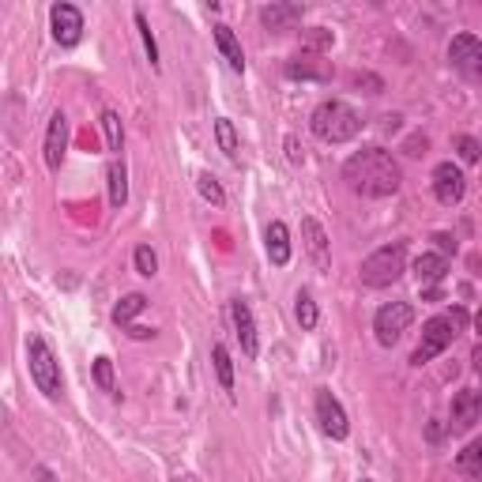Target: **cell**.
I'll use <instances>...</instances> for the list:
<instances>
[{"label":"cell","mask_w":482,"mask_h":482,"mask_svg":"<svg viewBox=\"0 0 482 482\" xmlns=\"http://www.w3.org/2000/svg\"><path fill=\"white\" fill-rule=\"evenodd\" d=\"M343 181H347L350 193L362 196V200H388V196L400 193L404 170H400V162L392 159V151L362 148L343 162Z\"/></svg>","instance_id":"obj_1"},{"label":"cell","mask_w":482,"mask_h":482,"mask_svg":"<svg viewBox=\"0 0 482 482\" xmlns=\"http://www.w3.org/2000/svg\"><path fill=\"white\" fill-rule=\"evenodd\" d=\"M362 114L343 98H324L317 110L309 114V129L321 143H350L362 132Z\"/></svg>","instance_id":"obj_2"},{"label":"cell","mask_w":482,"mask_h":482,"mask_svg":"<svg viewBox=\"0 0 482 482\" xmlns=\"http://www.w3.org/2000/svg\"><path fill=\"white\" fill-rule=\"evenodd\" d=\"M27 369H31L34 388L46 396V400H60V396H65V373H60L57 354L41 332L27 335Z\"/></svg>","instance_id":"obj_3"},{"label":"cell","mask_w":482,"mask_h":482,"mask_svg":"<svg viewBox=\"0 0 482 482\" xmlns=\"http://www.w3.org/2000/svg\"><path fill=\"white\" fill-rule=\"evenodd\" d=\"M404 271H407V241H392V245L373 249V253L362 260L359 279L369 290H385L392 283H400Z\"/></svg>","instance_id":"obj_4"},{"label":"cell","mask_w":482,"mask_h":482,"mask_svg":"<svg viewBox=\"0 0 482 482\" xmlns=\"http://www.w3.org/2000/svg\"><path fill=\"white\" fill-rule=\"evenodd\" d=\"M456 335H459V328L449 321V313H437V317H430L423 324V340H418V347L411 354V366H418V369L430 366L437 354H445L456 343Z\"/></svg>","instance_id":"obj_5"},{"label":"cell","mask_w":482,"mask_h":482,"mask_svg":"<svg viewBox=\"0 0 482 482\" xmlns=\"http://www.w3.org/2000/svg\"><path fill=\"white\" fill-rule=\"evenodd\" d=\"M414 324V305L411 302H385L373 313V335L385 350H392L404 340V332Z\"/></svg>","instance_id":"obj_6"},{"label":"cell","mask_w":482,"mask_h":482,"mask_svg":"<svg viewBox=\"0 0 482 482\" xmlns=\"http://www.w3.org/2000/svg\"><path fill=\"white\" fill-rule=\"evenodd\" d=\"M313 414H317L324 437H332V441H347V437H350V418H347L343 404L335 400L332 388H317V392H313Z\"/></svg>","instance_id":"obj_7"},{"label":"cell","mask_w":482,"mask_h":482,"mask_svg":"<svg viewBox=\"0 0 482 482\" xmlns=\"http://www.w3.org/2000/svg\"><path fill=\"white\" fill-rule=\"evenodd\" d=\"M50 31H53V41L60 50H76L83 41V31H87V23H83V8L68 5V0H57V5L50 8Z\"/></svg>","instance_id":"obj_8"},{"label":"cell","mask_w":482,"mask_h":482,"mask_svg":"<svg viewBox=\"0 0 482 482\" xmlns=\"http://www.w3.org/2000/svg\"><path fill=\"white\" fill-rule=\"evenodd\" d=\"M449 65L464 76V79H482V41L478 34L471 31H459L452 41H449Z\"/></svg>","instance_id":"obj_9"},{"label":"cell","mask_w":482,"mask_h":482,"mask_svg":"<svg viewBox=\"0 0 482 482\" xmlns=\"http://www.w3.org/2000/svg\"><path fill=\"white\" fill-rule=\"evenodd\" d=\"M430 185H433L437 204H445V207H456L459 200L468 196V174L459 170V166H456L452 159H445V162H437V166H433Z\"/></svg>","instance_id":"obj_10"},{"label":"cell","mask_w":482,"mask_h":482,"mask_svg":"<svg viewBox=\"0 0 482 482\" xmlns=\"http://www.w3.org/2000/svg\"><path fill=\"white\" fill-rule=\"evenodd\" d=\"M230 324H234V335L241 343V354L245 359H257L260 354V335H257V317H253V305L249 298H230Z\"/></svg>","instance_id":"obj_11"},{"label":"cell","mask_w":482,"mask_h":482,"mask_svg":"<svg viewBox=\"0 0 482 482\" xmlns=\"http://www.w3.org/2000/svg\"><path fill=\"white\" fill-rule=\"evenodd\" d=\"M482 418V396L475 388H459L452 396V414H449V433H471Z\"/></svg>","instance_id":"obj_12"},{"label":"cell","mask_w":482,"mask_h":482,"mask_svg":"<svg viewBox=\"0 0 482 482\" xmlns=\"http://www.w3.org/2000/svg\"><path fill=\"white\" fill-rule=\"evenodd\" d=\"M65 151H68V114L65 110H53L50 114V124H46V166L50 174L60 170V162H65Z\"/></svg>","instance_id":"obj_13"},{"label":"cell","mask_w":482,"mask_h":482,"mask_svg":"<svg viewBox=\"0 0 482 482\" xmlns=\"http://www.w3.org/2000/svg\"><path fill=\"white\" fill-rule=\"evenodd\" d=\"M302 238H305V253H309V260L317 264L321 271H328L332 268V241H328V230L313 219V215H305L302 219Z\"/></svg>","instance_id":"obj_14"},{"label":"cell","mask_w":482,"mask_h":482,"mask_svg":"<svg viewBox=\"0 0 482 482\" xmlns=\"http://www.w3.org/2000/svg\"><path fill=\"white\" fill-rule=\"evenodd\" d=\"M302 15H305V5H286V0H271V5H264L260 12H257V19H260V27L264 31H290L295 23H302Z\"/></svg>","instance_id":"obj_15"},{"label":"cell","mask_w":482,"mask_h":482,"mask_svg":"<svg viewBox=\"0 0 482 482\" xmlns=\"http://www.w3.org/2000/svg\"><path fill=\"white\" fill-rule=\"evenodd\" d=\"M264 253H268L271 268H286L290 257H295V249H290V230L283 219H271L264 226Z\"/></svg>","instance_id":"obj_16"},{"label":"cell","mask_w":482,"mask_h":482,"mask_svg":"<svg viewBox=\"0 0 482 482\" xmlns=\"http://www.w3.org/2000/svg\"><path fill=\"white\" fill-rule=\"evenodd\" d=\"M212 38H215V50H219V57L226 60V68L234 72V76H245V50H241V41H238L234 27L215 23V27H212Z\"/></svg>","instance_id":"obj_17"},{"label":"cell","mask_w":482,"mask_h":482,"mask_svg":"<svg viewBox=\"0 0 482 482\" xmlns=\"http://www.w3.org/2000/svg\"><path fill=\"white\" fill-rule=\"evenodd\" d=\"M414 276H418V283H423V290L441 286V283L449 279V257H441V253H423V257H414Z\"/></svg>","instance_id":"obj_18"},{"label":"cell","mask_w":482,"mask_h":482,"mask_svg":"<svg viewBox=\"0 0 482 482\" xmlns=\"http://www.w3.org/2000/svg\"><path fill=\"white\" fill-rule=\"evenodd\" d=\"M286 79H317V83H328L332 79V68L324 65V60L317 53H302L295 60H286Z\"/></svg>","instance_id":"obj_19"},{"label":"cell","mask_w":482,"mask_h":482,"mask_svg":"<svg viewBox=\"0 0 482 482\" xmlns=\"http://www.w3.org/2000/svg\"><path fill=\"white\" fill-rule=\"evenodd\" d=\"M106 188H110V207H121L129 204V166H124V159H114L106 166Z\"/></svg>","instance_id":"obj_20"},{"label":"cell","mask_w":482,"mask_h":482,"mask_svg":"<svg viewBox=\"0 0 482 482\" xmlns=\"http://www.w3.org/2000/svg\"><path fill=\"white\" fill-rule=\"evenodd\" d=\"M143 309H148V295H140V290H132V295H124V298L114 305V313H110V317H114V324H117V328H124V332H129V328L136 324V317H140Z\"/></svg>","instance_id":"obj_21"},{"label":"cell","mask_w":482,"mask_h":482,"mask_svg":"<svg viewBox=\"0 0 482 482\" xmlns=\"http://www.w3.org/2000/svg\"><path fill=\"white\" fill-rule=\"evenodd\" d=\"M212 366H215V377H219V388L226 392V400L234 404V359H230L226 343H212Z\"/></svg>","instance_id":"obj_22"},{"label":"cell","mask_w":482,"mask_h":482,"mask_svg":"<svg viewBox=\"0 0 482 482\" xmlns=\"http://www.w3.org/2000/svg\"><path fill=\"white\" fill-rule=\"evenodd\" d=\"M215 143H219V151L230 162L241 166V140H238V129H234V121L230 117H215Z\"/></svg>","instance_id":"obj_23"},{"label":"cell","mask_w":482,"mask_h":482,"mask_svg":"<svg viewBox=\"0 0 482 482\" xmlns=\"http://www.w3.org/2000/svg\"><path fill=\"white\" fill-rule=\"evenodd\" d=\"M98 121H102V132H106V148H110V155L121 159V151H124V124H121V114L106 106V110L98 114Z\"/></svg>","instance_id":"obj_24"},{"label":"cell","mask_w":482,"mask_h":482,"mask_svg":"<svg viewBox=\"0 0 482 482\" xmlns=\"http://www.w3.org/2000/svg\"><path fill=\"white\" fill-rule=\"evenodd\" d=\"M456 471L464 475L468 482H478L482 478V441H468L464 452L456 456Z\"/></svg>","instance_id":"obj_25"},{"label":"cell","mask_w":482,"mask_h":482,"mask_svg":"<svg viewBox=\"0 0 482 482\" xmlns=\"http://www.w3.org/2000/svg\"><path fill=\"white\" fill-rule=\"evenodd\" d=\"M132 23H136V31H140V41H143V53H148V60H151V68H155V72H162V60H159V41H155V34H151V23H148V12H143V8H136V12H132Z\"/></svg>","instance_id":"obj_26"},{"label":"cell","mask_w":482,"mask_h":482,"mask_svg":"<svg viewBox=\"0 0 482 482\" xmlns=\"http://www.w3.org/2000/svg\"><path fill=\"white\" fill-rule=\"evenodd\" d=\"M295 321L302 324V332H313L321 324V309H317V302H313V295L302 286L298 295H295Z\"/></svg>","instance_id":"obj_27"},{"label":"cell","mask_w":482,"mask_h":482,"mask_svg":"<svg viewBox=\"0 0 482 482\" xmlns=\"http://www.w3.org/2000/svg\"><path fill=\"white\" fill-rule=\"evenodd\" d=\"M91 377H95V385L102 388V392H110L114 396V400H117V377H114V362L106 359V354H98V359L91 362Z\"/></svg>","instance_id":"obj_28"},{"label":"cell","mask_w":482,"mask_h":482,"mask_svg":"<svg viewBox=\"0 0 482 482\" xmlns=\"http://www.w3.org/2000/svg\"><path fill=\"white\" fill-rule=\"evenodd\" d=\"M132 268H136V276H143V279H155L159 276V257H155V249L148 241H140L132 249Z\"/></svg>","instance_id":"obj_29"},{"label":"cell","mask_w":482,"mask_h":482,"mask_svg":"<svg viewBox=\"0 0 482 482\" xmlns=\"http://www.w3.org/2000/svg\"><path fill=\"white\" fill-rule=\"evenodd\" d=\"M196 193H200L207 204H212V207H226V188L219 185L215 174H207V170H204V174L196 177Z\"/></svg>","instance_id":"obj_30"},{"label":"cell","mask_w":482,"mask_h":482,"mask_svg":"<svg viewBox=\"0 0 482 482\" xmlns=\"http://www.w3.org/2000/svg\"><path fill=\"white\" fill-rule=\"evenodd\" d=\"M452 148H456V155L464 159L468 166H475V162L482 159V143H478L475 136H468V132H459V136L452 140Z\"/></svg>","instance_id":"obj_31"},{"label":"cell","mask_w":482,"mask_h":482,"mask_svg":"<svg viewBox=\"0 0 482 482\" xmlns=\"http://www.w3.org/2000/svg\"><path fill=\"white\" fill-rule=\"evenodd\" d=\"M332 41H335V34L328 31V27H313L309 34H305V46L313 50V53H317V50H332ZM305 50V53H309Z\"/></svg>","instance_id":"obj_32"},{"label":"cell","mask_w":482,"mask_h":482,"mask_svg":"<svg viewBox=\"0 0 482 482\" xmlns=\"http://www.w3.org/2000/svg\"><path fill=\"white\" fill-rule=\"evenodd\" d=\"M433 245H437L433 253H441V257H449V253L456 257V249H459L456 245V234H445V230H437V234H433Z\"/></svg>","instance_id":"obj_33"},{"label":"cell","mask_w":482,"mask_h":482,"mask_svg":"<svg viewBox=\"0 0 482 482\" xmlns=\"http://www.w3.org/2000/svg\"><path fill=\"white\" fill-rule=\"evenodd\" d=\"M283 148H286V162H290V166H302V162H305V151H302L298 136H286V140H283Z\"/></svg>","instance_id":"obj_34"},{"label":"cell","mask_w":482,"mask_h":482,"mask_svg":"<svg viewBox=\"0 0 482 482\" xmlns=\"http://www.w3.org/2000/svg\"><path fill=\"white\" fill-rule=\"evenodd\" d=\"M426 148H430V140H426V136H411V140L404 143V151H407L411 159H418V155H426Z\"/></svg>","instance_id":"obj_35"},{"label":"cell","mask_w":482,"mask_h":482,"mask_svg":"<svg viewBox=\"0 0 482 482\" xmlns=\"http://www.w3.org/2000/svg\"><path fill=\"white\" fill-rule=\"evenodd\" d=\"M441 437H445V426L433 418V423H430V430H426V441H430V445H441Z\"/></svg>","instance_id":"obj_36"},{"label":"cell","mask_w":482,"mask_h":482,"mask_svg":"<svg viewBox=\"0 0 482 482\" xmlns=\"http://www.w3.org/2000/svg\"><path fill=\"white\" fill-rule=\"evenodd\" d=\"M362 482H373V478H362Z\"/></svg>","instance_id":"obj_37"}]
</instances>
